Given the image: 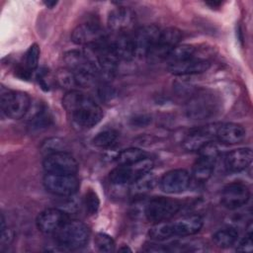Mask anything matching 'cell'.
<instances>
[{
  "label": "cell",
  "mask_w": 253,
  "mask_h": 253,
  "mask_svg": "<svg viewBox=\"0 0 253 253\" xmlns=\"http://www.w3.org/2000/svg\"><path fill=\"white\" fill-rule=\"evenodd\" d=\"M0 231H1V236H0V243L2 246L5 245H10L12 241L14 240L15 233L14 230L10 227H8L5 223V218L4 215L1 214V220H0Z\"/></svg>",
  "instance_id": "obj_35"
},
{
  "label": "cell",
  "mask_w": 253,
  "mask_h": 253,
  "mask_svg": "<svg viewBox=\"0 0 253 253\" xmlns=\"http://www.w3.org/2000/svg\"><path fill=\"white\" fill-rule=\"evenodd\" d=\"M153 164V160L146 156L130 165H119L110 172L109 179L115 185L132 184L138 178L150 172Z\"/></svg>",
  "instance_id": "obj_8"
},
{
  "label": "cell",
  "mask_w": 253,
  "mask_h": 253,
  "mask_svg": "<svg viewBox=\"0 0 253 253\" xmlns=\"http://www.w3.org/2000/svg\"><path fill=\"white\" fill-rule=\"evenodd\" d=\"M0 106L2 112L8 118L19 120L29 113L32 101L30 96L25 92L2 87L0 91Z\"/></svg>",
  "instance_id": "obj_5"
},
{
  "label": "cell",
  "mask_w": 253,
  "mask_h": 253,
  "mask_svg": "<svg viewBox=\"0 0 253 253\" xmlns=\"http://www.w3.org/2000/svg\"><path fill=\"white\" fill-rule=\"evenodd\" d=\"M56 3H57V2H54V1H53V2H46L45 4H46V6H47V7L52 8L54 5H56Z\"/></svg>",
  "instance_id": "obj_37"
},
{
  "label": "cell",
  "mask_w": 253,
  "mask_h": 253,
  "mask_svg": "<svg viewBox=\"0 0 253 253\" xmlns=\"http://www.w3.org/2000/svg\"><path fill=\"white\" fill-rule=\"evenodd\" d=\"M42 152H45L46 155L58 151H66L64 142L59 138H48L46 141L42 143Z\"/></svg>",
  "instance_id": "obj_32"
},
{
  "label": "cell",
  "mask_w": 253,
  "mask_h": 253,
  "mask_svg": "<svg viewBox=\"0 0 253 253\" xmlns=\"http://www.w3.org/2000/svg\"><path fill=\"white\" fill-rule=\"evenodd\" d=\"M135 24L134 12L126 7H118L112 10L108 17V28L116 36L131 35Z\"/></svg>",
  "instance_id": "obj_14"
},
{
  "label": "cell",
  "mask_w": 253,
  "mask_h": 253,
  "mask_svg": "<svg viewBox=\"0 0 253 253\" xmlns=\"http://www.w3.org/2000/svg\"><path fill=\"white\" fill-rule=\"evenodd\" d=\"M146 156V153L140 148L129 147L119 152L116 160L119 165H130L145 158Z\"/></svg>",
  "instance_id": "obj_26"
},
{
  "label": "cell",
  "mask_w": 253,
  "mask_h": 253,
  "mask_svg": "<svg viewBox=\"0 0 253 253\" xmlns=\"http://www.w3.org/2000/svg\"><path fill=\"white\" fill-rule=\"evenodd\" d=\"M45 173L76 175L79 165L77 160L67 151H58L48 154L42 161Z\"/></svg>",
  "instance_id": "obj_12"
},
{
  "label": "cell",
  "mask_w": 253,
  "mask_h": 253,
  "mask_svg": "<svg viewBox=\"0 0 253 253\" xmlns=\"http://www.w3.org/2000/svg\"><path fill=\"white\" fill-rule=\"evenodd\" d=\"M210 61L198 56H193L187 60L168 63V71L176 76H185L199 74L207 71L210 68Z\"/></svg>",
  "instance_id": "obj_19"
},
{
  "label": "cell",
  "mask_w": 253,
  "mask_h": 253,
  "mask_svg": "<svg viewBox=\"0 0 253 253\" xmlns=\"http://www.w3.org/2000/svg\"><path fill=\"white\" fill-rule=\"evenodd\" d=\"M216 126L217 125H210L192 129L184 139V147L190 151H199L204 145L215 138Z\"/></svg>",
  "instance_id": "obj_18"
},
{
  "label": "cell",
  "mask_w": 253,
  "mask_h": 253,
  "mask_svg": "<svg viewBox=\"0 0 253 253\" xmlns=\"http://www.w3.org/2000/svg\"><path fill=\"white\" fill-rule=\"evenodd\" d=\"M94 242H95L96 248L100 252H113V251H115V246H116L115 241L110 235H108L106 233H103V232L97 233L96 236H95Z\"/></svg>",
  "instance_id": "obj_31"
},
{
  "label": "cell",
  "mask_w": 253,
  "mask_h": 253,
  "mask_svg": "<svg viewBox=\"0 0 253 253\" xmlns=\"http://www.w3.org/2000/svg\"><path fill=\"white\" fill-rule=\"evenodd\" d=\"M182 39L181 31L174 27L161 30L158 40L146 56L149 61L156 62L166 59L170 52L179 44Z\"/></svg>",
  "instance_id": "obj_11"
},
{
  "label": "cell",
  "mask_w": 253,
  "mask_h": 253,
  "mask_svg": "<svg viewBox=\"0 0 253 253\" xmlns=\"http://www.w3.org/2000/svg\"><path fill=\"white\" fill-rule=\"evenodd\" d=\"M99 205H100V201L97 194L91 189L88 190L84 196V206H85L86 211L90 214L95 213L99 208Z\"/></svg>",
  "instance_id": "obj_33"
},
{
  "label": "cell",
  "mask_w": 253,
  "mask_h": 253,
  "mask_svg": "<svg viewBox=\"0 0 253 253\" xmlns=\"http://www.w3.org/2000/svg\"><path fill=\"white\" fill-rule=\"evenodd\" d=\"M182 208V204L174 199L155 197L144 208V215L149 222L157 223L170 220Z\"/></svg>",
  "instance_id": "obj_6"
},
{
  "label": "cell",
  "mask_w": 253,
  "mask_h": 253,
  "mask_svg": "<svg viewBox=\"0 0 253 253\" xmlns=\"http://www.w3.org/2000/svg\"><path fill=\"white\" fill-rule=\"evenodd\" d=\"M155 177L148 172L131 184L132 192L134 195H142L148 191H151L155 186Z\"/></svg>",
  "instance_id": "obj_30"
},
{
  "label": "cell",
  "mask_w": 253,
  "mask_h": 253,
  "mask_svg": "<svg viewBox=\"0 0 253 253\" xmlns=\"http://www.w3.org/2000/svg\"><path fill=\"white\" fill-rule=\"evenodd\" d=\"M246 137L245 128L235 123H225L217 125L215 129V138L224 144H237Z\"/></svg>",
  "instance_id": "obj_21"
},
{
  "label": "cell",
  "mask_w": 253,
  "mask_h": 253,
  "mask_svg": "<svg viewBox=\"0 0 253 253\" xmlns=\"http://www.w3.org/2000/svg\"><path fill=\"white\" fill-rule=\"evenodd\" d=\"M118 137L119 133L115 129H105L93 137L92 143L99 148H110L116 144Z\"/></svg>",
  "instance_id": "obj_29"
},
{
  "label": "cell",
  "mask_w": 253,
  "mask_h": 253,
  "mask_svg": "<svg viewBox=\"0 0 253 253\" xmlns=\"http://www.w3.org/2000/svg\"><path fill=\"white\" fill-rule=\"evenodd\" d=\"M253 153L251 148L240 147L226 153L224 166L230 172H240L245 170L252 162Z\"/></svg>",
  "instance_id": "obj_22"
},
{
  "label": "cell",
  "mask_w": 253,
  "mask_h": 253,
  "mask_svg": "<svg viewBox=\"0 0 253 253\" xmlns=\"http://www.w3.org/2000/svg\"><path fill=\"white\" fill-rule=\"evenodd\" d=\"M199 157L193 165L192 177L199 183L206 182L211 176L217 158L218 148L213 141L204 145L199 151Z\"/></svg>",
  "instance_id": "obj_7"
},
{
  "label": "cell",
  "mask_w": 253,
  "mask_h": 253,
  "mask_svg": "<svg viewBox=\"0 0 253 253\" xmlns=\"http://www.w3.org/2000/svg\"><path fill=\"white\" fill-rule=\"evenodd\" d=\"M65 68L69 70L75 80L76 87H87L98 78L100 71L91 52L72 49L63 54Z\"/></svg>",
  "instance_id": "obj_2"
},
{
  "label": "cell",
  "mask_w": 253,
  "mask_h": 253,
  "mask_svg": "<svg viewBox=\"0 0 253 253\" xmlns=\"http://www.w3.org/2000/svg\"><path fill=\"white\" fill-rule=\"evenodd\" d=\"M148 235L151 239L156 241H163L174 236L171 221L166 220L153 223V225L148 230Z\"/></svg>",
  "instance_id": "obj_27"
},
{
  "label": "cell",
  "mask_w": 253,
  "mask_h": 253,
  "mask_svg": "<svg viewBox=\"0 0 253 253\" xmlns=\"http://www.w3.org/2000/svg\"><path fill=\"white\" fill-rule=\"evenodd\" d=\"M132 121H133V125L142 126H146L150 122V118L145 116H139V117H135Z\"/></svg>",
  "instance_id": "obj_36"
},
{
  "label": "cell",
  "mask_w": 253,
  "mask_h": 253,
  "mask_svg": "<svg viewBox=\"0 0 253 253\" xmlns=\"http://www.w3.org/2000/svg\"><path fill=\"white\" fill-rule=\"evenodd\" d=\"M131 35H119L110 41L111 45L120 60H130L134 57Z\"/></svg>",
  "instance_id": "obj_23"
},
{
  "label": "cell",
  "mask_w": 253,
  "mask_h": 253,
  "mask_svg": "<svg viewBox=\"0 0 253 253\" xmlns=\"http://www.w3.org/2000/svg\"><path fill=\"white\" fill-rule=\"evenodd\" d=\"M252 223L249 222L244 237L239 241L236 247V251L239 252H252L253 240H252Z\"/></svg>",
  "instance_id": "obj_34"
},
{
  "label": "cell",
  "mask_w": 253,
  "mask_h": 253,
  "mask_svg": "<svg viewBox=\"0 0 253 253\" xmlns=\"http://www.w3.org/2000/svg\"><path fill=\"white\" fill-rule=\"evenodd\" d=\"M90 228L77 219H69L54 234L57 246L66 250H75L84 247L90 239Z\"/></svg>",
  "instance_id": "obj_4"
},
{
  "label": "cell",
  "mask_w": 253,
  "mask_h": 253,
  "mask_svg": "<svg viewBox=\"0 0 253 253\" xmlns=\"http://www.w3.org/2000/svg\"><path fill=\"white\" fill-rule=\"evenodd\" d=\"M62 106L72 123L81 129H89L103 119L102 108L87 94L79 90H69L62 98Z\"/></svg>",
  "instance_id": "obj_1"
},
{
  "label": "cell",
  "mask_w": 253,
  "mask_h": 253,
  "mask_svg": "<svg viewBox=\"0 0 253 253\" xmlns=\"http://www.w3.org/2000/svg\"><path fill=\"white\" fill-rule=\"evenodd\" d=\"M69 219V215L66 211L60 209L50 208L38 214L36 224L41 232L54 235Z\"/></svg>",
  "instance_id": "obj_15"
},
{
  "label": "cell",
  "mask_w": 253,
  "mask_h": 253,
  "mask_svg": "<svg viewBox=\"0 0 253 253\" xmlns=\"http://www.w3.org/2000/svg\"><path fill=\"white\" fill-rule=\"evenodd\" d=\"M191 175L185 169H173L166 172L159 180V187L166 194H180L187 190Z\"/></svg>",
  "instance_id": "obj_17"
},
{
  "label": "cell",
  "mask_w": 253,
  "mask_h": 253,
  "mask_svg": "<svg viewBox=\"0 0 253 253\" xmlns=\"http://www.w3.org/2000/svg\"><path fill=\"white\" fill-rule=\"evenodd\" d=\"M174 236H191L197 234L203 227L204 221L199 214L184 215L174 221H171Z\"/></svg>",
  "instance_id": "obj_20"
},
{
  "label": "cell",
  "mask_w": 253,
  "mask_h": 253,
  "mask_svg": "<svg viewBox=\"0 0 253 253\" xmlns=\"http://www.w3.org/2000/svg\"><path fill=\"white\" fill-rule=\"evenodd\" d=\"M196 55V47L191 44H178L166 58L168 63L187 60Z\"/></svg>",
  "instance_id": "obj_28"
},
{
  "label": "cell",
  "mask_w": 253,
  "mask_h": 253,
  "mask_svg": "<svg viewBox=\"0 0 253 253\" xmlns=\"http://www.w3.org/2000/svg\"><path fill=\"white\" fill-rule=\"evenodd\" d=\"M238 235V230L235 227L227 226L214 232L212 235V241L219 248H228L236 243Z\"/></svg>",
  "instance_id": "obj_25"
},
{
  "label": "cell",
  "mask_w": 253,
  "mask_h": 253,
  "mask_svg": "<svg viewBox=\"0 0 253 253\" xmlns=\"http://www.w3.org/2000/svg\"><path fill=\"white\" fill-rule=\"evenodd\" d=\"M47 192L59 197H71L79 189L80 182L73 174L45 173L42 180Z\"/></svg>",
  "instance_id": "obj_10"
},
{
  "label": "cell",
  "mask_w": 253,
  "mask_h": 253,
  "mask_svg": "<svg viewBox=\"0 0 253 253\" xmlns=\"http://www.w3.org/2000/svg\"><path fill=\"white\" fill-rule=\"evenodd\" d=\"M40 58V47L37 43L32 44L24 55V61L18 69V73L22 78H29L37 69Z\"/></svg>",
  "instance_id": "obj_24"
},
{
  "label": "cell",
  "mask_w": 253,
  "mask_h": 253,
  "mask_svg": "<svg viewBox=\"0 0 253 253\" xmlns=\"http://www.w3.org/2000/svg\"><path fill=\"white\" fill-rule=\"evenodd\" d=\"M160 32L156 25H146L135 30L131 35L134 57H146L156 43Z\"/></svg>",
  "instance_id": "obj_13"
},
{
  "label": "cell",
  "mask_w": 253,
  "mask_h": 253,
  "mask_svg": "<svg viewBox=\"0 0 253 253\" xmlns=\"http://www.w3.org/2000/svg\"><path fill=\"white\" fill-rule=\"evenodd\" d=\"M220 106L221 101L216 94L208 89H200L189 96L185 105V113L192 120H208L219 112Z\"/></svg>",
  "instance_id": "obj_3"
},
{
  "label": "cell",
  "mask_w": 253,
  "mask_h": 253,
  "mask_svg": "<svg viewBox=\"0 0 253 253\" xmlns=\"http://www.w3.org/2000/svg\"><path fill=\"white\" fill-rule=\"evenodd\" d=\"M250 199V190L242 182L227 184L221 192L220 202L228 210H236L245 206Z\"/></svg>",
  "instance_id": "obj_16"
},
{
  "label": "cell",
  "mask_w": 253,
  "mask_h": 253,
  "mask_svg": "<svg viewBox=\"0 0 253 253\" xmlns=\"http://www.w3.org/2000/svg\"><path fill=\"white\" fill-rule=\"evenodd\" d=\"M71 40L75 44L90 48L107 42L109 37L99 23L91 21L78 25L71 33Z\"/></svg>",
  "instance_id": "obj_9"
}]
</instances>
